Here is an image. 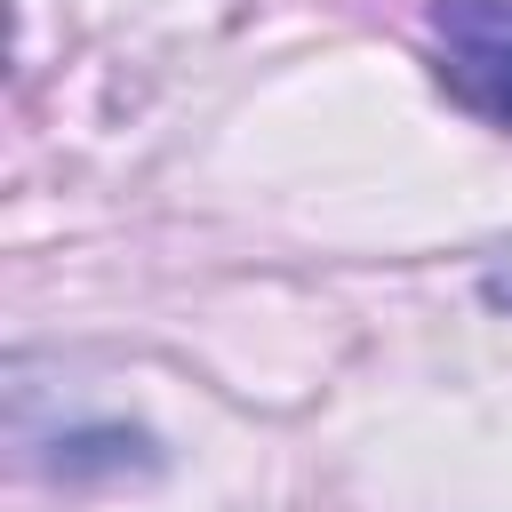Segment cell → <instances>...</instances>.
Wrapping results in <instances>:
<instances>
[{
    "mask_svg": "<svg viewBox=\"0 0 512 512\" xmlns=\"http://www.w3.org/2000/svg\"><path fill=\"white\" fill-rule=\"evenodd\" d=\"M440 88L480 120L512 128V0H432Z\"/></svg>",
    "mask_w": 512,
    "mask_h": 512,
    "instance_id": "1",
    "label": "cell"
},
{
    "mask_svg": "<svg viewBox=\"0 0 512 512\" xmlns=\"http://www.w3.org/2000/svg\"><path fill=\"white\" fill-rule=\"evenodd\" d=\"M128 456L152 464V440H144V432H120V424H112V432H72V440H56V472H72V480H80L88 464L128 472Z\"/></svg>",
    "mask_w": 512,
    "mask_h": 512,
    "instance_id": "2",
    "label": "cell"
}]
</instances>
